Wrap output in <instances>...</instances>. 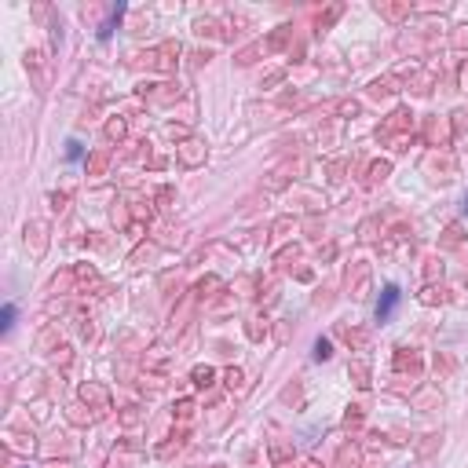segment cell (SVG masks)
I'll return each mask as SVG.
<instances>
[{
    "mask_svg": "<svg viewBox=\"0 0 468 468\" xmlns=\"http://www.w3.org/2000/svg\"><path fill=\"white\" fill-rule=\"evenodd\" d=\"M399 300H402L399 285H388L384 296H381V304H377V318H388V315H392V311L399 307Z\"/></svg>",
    "mask_w": 468,
    "mask_h": 468,
    "instance_id": "6da1fadb",
    "label": "cell"
},
{
    "mask_svg": "<svg viewBox=\"0 0 468 468\" xmlns=\"http://www.w3.org/2000/svg\"><path fill=\"white\" fill-rule=\"evenodd\" d=\"M11 322H15V307L8 304V307H4V330H11Z\"/></svg>",
    "mask_w": 468,
    "mask_h": 468,
    "instance_id": "7a4b0ae2",
    "label": "cell"
},
{
    "mask_svg": "<svg viewBox=\"0 0 468 468\" xmlns=\"http://www.w3.org/2000/svg\"><path fill=\"white\" fill-rule=\"evenodd\" d=\"M315 359H330V344H326V341H318V348H315Z\"/></svg>",
    "mask_w": 468,
    "mask_h": 468,
    "instance_id": "3957f363",
    "label": "cell"
},
{
    "mask_svg": "<svg viewBox=\"0 0 468 468\" xmlns=\"http://www.w3.org/2000/svg\"><path fill=\"white\" fill-rule=\"evenodd\" d=\"M66 154H70V161H81V143H70Z\"/></svg>",
    "mask_w": 468,
    "mask_h": 468,
    "instance_id": "277c9868",
    "label": "cell"
},
{
    "mask_svg": "<svg viewBox=\"0 0 468 468\" xmlns=\"http://www.w3.org/2000/svg\"><path fill=\"white\" fill-rule=\"evenodd\" d=\"M461 209H465V216H468V194H465V205H461Z\"/></svg>",
    "mask_w": 468,
    "mask_h": 468,
    "instance_id": "5b68a950",
    "label": "cell"
}]
</instances>
